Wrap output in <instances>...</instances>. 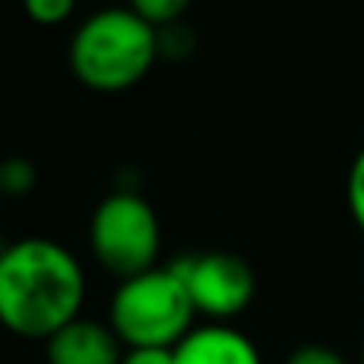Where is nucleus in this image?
Returning <instances> with one entry per match:
<instances>
[{"label":"nucleus","instance_id":"obj_1","mask_svg":"<svg viewBox=\"0 0 364 364\" xmlns=\"http://www.w3.org/2000/svg\"><path fill=\"white\" fill-rule=\"evenodd\" d=\"M87 281L65 245L29 235L0 248V326L20 338H48L81 316Z\"/></svg>","mask_w":364,"mask_h":364},{"label":"nucleus","instance_id":"obj_2","mask_svg":"<svg viewBox=\"0 0 364 364\" xmlns=\"http://www.w3.org/2000/svg\"><path fill=\"white\" fill-rule=\"evenodd\" d=\"M159 62V29L129 7L90 14L68 46L71 75L97 94L129 90Z\"/></svg>","mask_w":364,"mask_h":364},{"label":"nucleus","instance_id":"obj_3","mask_svg":"<svg viewBox=\"0 0 364 364\" xmlns=\"http://www.w3.org/2000/svg\"><path fill=\"white\" fill-rule=\"evenodd\" d=\"M197 309L174 264L119 281L110 300V329L123 348H174L193 329Z\"/></svg>","mask_w":364,"mask_h":364},{"label":"nucleus","instance_id":"obj_4","mask_svg":"<svg viewBox=\"0 0 364 364\" xmlns=\"http://www.w3.org/2000/svg\"><path fill=\"white\" fill-rule=\"evenodd\" d=\"M90 255L119 281L155 268L161 252V223L155 206L136 191H117L90 216Z\"/></svg>","mask_w":364,"mask_h":364},{"label":"nucleus","instance_id":"obj_5","mask_svg":"<svg viewBox=\"0 0 364 364\" xmlns=\"http://www.w3.org/2000/svg\"><path fill=\"white\" fill-rule=\"evenodd\" d=\"M174 268L191 294L193 309L210 323H229V319L242 316L252 306L255 290H258L252 264L242 255L223 252V248L184 255L181 262H174Z\"/></svg>","mask_w":364,"mask_h":364},{"label":"nucleus","instance_id":"obj_6","mask_svg":"<svg viewBox=\"0 0 364 364\" xmlns=\"http://www.w3.org/2000/svg\"><path fill=\"white\" fill-rule=\"evenodd\" d=\"M174 364H262V351L229 323H206L174 345Z\"/></svg>","mask_w":364,"mask_h":364},{"label":"nucleus","instance_id":"obj_7","mask_svg":"<svg viewBox=\"0 0 364 364\" xmlns=\"http://www.w3.org/2000/svg\"><path fill=\"white\" fill-rule=\"evenodd\" d=\"M46 358L48 364H119L123 342L110 326L77 316L46 342Z\"/></svg>","mask_w":364,"mask_h":364},{"label":"nucleus","instance_id":"obj_8","mask_svg":"<svg viewBox=\"0 0 364 364\" xmlns=\"http://www.w3.org/2000/svg\"><path fill=\"white\" fill-rule=\"evenodd\" d=\"M126 7H129L132 14L142 16L149 26L161 29V26H168V23L184 20L191 0H129Z\"/></svg>","mask_w":364,"mask_h":364},{"label":"nucleus","instance_id":"obj_9","mask_svg":"<svg viewBox=\"0 0 364 364\" xmlns=\"http://www.w3.org/2000/svg\"><path fill=\"white\" fill-rule=\"evenodd\" d=\"M193 46H197V36H193V29L187 26L184 20L168 23V26L159 29V58H171V62H178V58L191 55Z\"/></svg>","mask_w":364,"mask_h":364},{"label":"nucleus","instance_id":"obj_10","mask_svg":"<svg viewBox=\"0 0 364 364\" xmlns=\"http://www.w3.org/2000/svg\"><path fill=\"white\" fill-rule=\"evenodd\" d=\"M77 0H23V10L33 23L39 26H58V23L71 20Z\"/></svg>","mask_w":364,"mask_h":364},{"label":"nucleus","instance_id":"obj_11","mask_svg":"<svg viewBox=\"0 0 364 364\" xmlns=\"http://www.w3.org/2000/svg\"><path fill=\"white\" fill-rule=\"evenodd\" d=\"M345 203L355 220V226L364 232V149L355 155L348 168V181H345Z\"/></svg>","mask_w":364,"mask_h":364},{"label":"nucleus","instance_id":"obj_12","mask_svg":"<svg viewBox=\"0 0 364 364\" xmlns=\"http://www.w3.org/2000/svg\"><path fill=\"white\" fill-rule=\"evenodd\" d=\"M4 193H29L36 187V165L29 159H7L0 161Z\"/></svg>","mask_w":364,"mask_h":364},{"label":"nucleus","instance_id":"obj_13","mask_svg":"<svg viewBox=\"0 0 364 364\" xmlns=\"http://www.w3.org/2000/svg\"><path fill=\"white\" fill-rule=\"evenodd\" d=\"M287 364H348L342 351L329 348V345H300L290 351Z\"/></svg>","mask_w":364,"mask_h":364},{"label":"nucleus","instance_id":"obj_14","mask_svg":"<svg viewBox=\"0 0 364 364\" xmlns=\"http://www.w3.org/2000/svg\"><path fill=\"white\" fill-rule=\"evenodd\" d=\"M119 364H174V348H126Z\"/></svg>","mask_w":364,"mask_h":364},{"label":"nucleus","instance_id":"obj_15","mask_svg":"<svg viewBox=\"0 0 364 364\" xmlns=\"http://www.w3.org/2000/svg\"><path fill=\"white\" fill-rule=\"evenodd\" d=\"M0 197H4V178H0Z\"/></svg>","mask_w":364,"mask_h":364},{"label":"nucleus","instance_id":"obj_16","mask_svg":"<svg viewBox=\"0 0 364 364\" xmlns=\"http://www.w3.org/2000/svg\"><path fill=\"white\" fill-rule=\"evenodd\" d=\"M361 364H364V345H361Z\"/></svg>","mask_w":364,"mask_h":364}]
</instances>
